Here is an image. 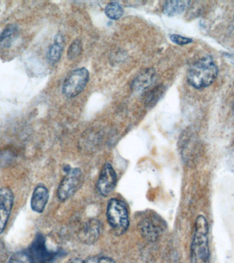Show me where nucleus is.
Returning <instances> with one entry per match:
<instances>
[{
  "mask_svg": "<svg viewBox=\"0 0 234 263\" xmlns=\"http://www.w3.org/2000/svg\"><path fill=\"white\" fill-rule=\"evenodd\" d=\"M102 231V223L98 219H90L84 224L78 236L82 242L90 245L96 241Z\"/></svg>",
  "mask_w": 234,
  "mask_h": 263,
  "instance_id": "8",
  "label": "nucleus"
},
{
  "mask_svg": "<svg viewBox=\"0 0 234 263\" xmlns=\"http://www.w3.org/2000/svg\"><path fill=\"white\" fill-rule=\"evenodd\" d=\"M209 258L208 223L204 216L199 215L191 246V263H209Z\"/></svg>",
  "mask_w": 234,
  "mask_h": 263,
  "instance_id": "1",
  "label": "nucleus"
},
{
  "mask_svg": "<svg viewBox=\"0 0 234 263\" xmlns=\"http://www.w3.org/2000/svg\"><path fill=\"white\" fill-rule=\"evenodd\" d=\"M170 39L172 42L179 45H188L192 42V40L190 38L180 36L178 34H170Z\"/></svg>",
  "mask_w": 234,
  "mask_h": 263,
  "instance_id": "20",
  "label": "nucleus"
},
{
  "mask_svg": "<svg viewBox=\"0 0 234 263\" xmlns=\"http://www.w3.org/2000/svg\"><path fill=\"white\" fill-rule=\"evenodd\" d=\"M154 219V218H147L143 220L141 224V233L145 239L149 241L157 240L161 231L159 221H155Z\"/></svg>",
  "mask_w": 234,
  "mask_h": 263,
  "instance_id": "11",
  "label": "nucleus"
},
{
  "mask_svg": "<svg viewBox=\"0 0 234 263\" xmlns=\"http://www.w3.org/2000/svg\"><path fill=\"white\" fill-rule=\"evenodd\" d=\"M105 12L110 20H116L122 16L123 9L122 6L117 2H110L105 8Z\"/></svg>",
  "mask_w": 234,
  "mask_h": 263,
  "instance_id": "15",
  "label": "nucleus"
},
{
  "mask_svg": "<svg viewBox=\"0 0 234 263\" xmlns=\"http://www.w3.org/2000/svg\"><path fill=\"white\" fill-rule=\"evenodd\" d=\"M190 4V1H167L164 4L163 12L170 16L178 15L186 10Z\"/></svg>",
  "mask_w": 234,
  "mask_h": 263,
  "instance_id": "12",
  "label": "nucleus"
},
{
  "mask_svg": "<svg viewBox=\"0 0 234 263\" xmlns=\"http://www.w3.org/2000/svg\"><path fill=\"white\" fill-rule=\"evenodd\" d=\"M67 263H115L112 258L105 256H90L86 258H75Z\"/></svg>",
  "mask_w": 234,
  "mask_h": 263,
  "instance_id": "16",
  "label": "nucleus"
},
{
  "mask_svg": "<svg viewBox=\"0 0 234 263\" xmlns=\"http://www.w3.org/2000/svg\"><path fill=\"white\" fill-rule=\"evenodd\" d=\"M219 69L211 57L199 60L191 66L188 72V81L196 88H203L211 85L217 79Z\"/></svg>",
  "mask_w": 234,
  "mask_h": 263,
  "instance_id": "2",
  "label": "nucleus"
},
{
  "mask_svg": "<svg viewBox=\"0 0 234 263\" xmlns=\"http://www.w3.org/2000/svg\"><path fill=\"white\" fill-rule=\"evenodd\" d=\"M165 92V87L162 84H159L149 90L145 98V104L148 108H153L160 99L163 97Z\"/></svg>",
  "mask_w": 234,
  "mask_h": 263,
  "instance_id": "14",
  "label": "nucleus"
},
{
  "mask_svg": "<svg viewBox=\"0 0 234 263\" xmlns=\"http://www.w3.org/2000/svg\"><path fill=\"white\" fill-rule=\"evenodd\" d=\"M106 217L109 225L116 235L124 234L128 229V211L126 204L120 199L113 198L108 201Z\"/></svg>",
  "mask_w": 234,
  "mask_h": 263,
  "instance_id": "3",
  "label": "nucleus"
},
{
  "mask_svg": "<svg viewBox=\"0 0 234 263\" xmlns=\"http://www.w3.org/2000/svg\"><path fill=\"white\" fill-rule=\"evenodd\" d=\"M8 263H33V260L28 253L20 252L12 255Z\"/></svg>",
  "mask_w": 234,
  "mask_h": 263,
  "instance_id": "18",
  "label": "nucleus"
},
{
  "mask_svg": "<svg viewBox=\"0 0 234 263\" xmlns=\"http://www.w3.org/2000/svg\"><path fill=\"white\" fill-rule=\"evenodd\" d=\"M18 34V28L16 25L11 24L6 27L0 34V47L7 48L11 45Z\"/></svg>",
  "mask_w": 234,
  "mask_h": 263,
  "instance_id": "13",
  "label": "nucleus"
},
{
  "mask_svg": "<svg viewBox=\"0 0 234 263\" xmlns=\"http://www.w3.org/2000/svg\"><path fill=\"white\" fill-rule=\"evenodd\" d=\"M82 175L81 170L78 168H71L66 172L57 191V197L60 201L67 200L77 191L81 182Z\"/></svg>",
  "mask_w": 234,
  "mask_h": 263,
  "instance_id": "5",
  "label": "nucleus"
},
{
  "mask_svg": "<svg viewBox=\"0 0 234 263\" xmlns=\"http://www.w3.org/2000/svg\"><path fill=\"white\" fill-rule=\"evenodd\" d=\"M62 51L61 43L55 42L54 44L49 47L48 53H47V59L51 63H57L61 59Z\"/></svg>",
  "mask_w": 234,
  "mask_h": 263,
  "instance_id": "17",
  "label": "nucleus"
},
{
  "mask_svg": "<svg viewBox=\"0 0 234 263\" xmlns=\"http://www.w3.org/2000/svg\"><path fill=\"white\" fill-rule=\"evenodd\" d=\"M89 80V73L85 68L74 70L64 81L63 92L69 98H75L85 88Z\"/></svg>",
  "mask_w": 234,
  "mask_h": 263,
  "instance_id": "4",
  "label": "nucleus"
},
{
  "mask_svg": "<svg viewBox=\"0 0 234 263\" xmlns=\"http://www.w3.org/2000/svg\"><path fill=\"white\" fill-rule=\"evenodd\" d=\"M49 200V191L46 186L38 185L34 190L31 198V209L36 213H42Z\"/></svg>",
  "mask_w": 234,
  "mask_h": 263,
  "instance_id": "9",
  "label": "nucleus"
},
{
  "mask_svg": "<svg viewBox=\"0 0 234 263\" xmlns=\"http://www.w3.org/2000/svg\"><path fill=\"white\" fill-rule=\"evenodd\" d=\"M14 204V194L8 187L0 189V234L5 229Z\"/></svg>",
  "mask_w": 234,
  "mask_h": 263,
  "instance_id": "7",
  "label": "nucleus"
},
{
  "mask_svg": "<svg viewBox=\"0 0 234 263\" xmlns=\"http://www.w3.org/2000/svg\"><path fill=\"white\" fill-rule=\"evenodd\" d=\"M155 71L153 69H145L133 80L131 88L135 91H143L152 85L155 79Z\"/></svg>",
  "mask_w": 234,
  "mask_h": 263,
  "instance_id": "10",
  "label": "nucleus"
},
{
  "mask_svg": "<svg viewBox=\"0 0 234 263\" xmlns=\"http://www.w3.org/2000/svg\"><path fill=\"white\" fill-rule=\"evenodd\" d=\"M117 182L116 172L110 163L103 166L96 182V189L102 196H108L114 191Z\"/></svg>",
  "mask_w": 234,
  "mask_h": 263,
  "instance_id": "6",
  "label": "nucleus"
},
{
  "mask_svg": "<svg viewBox=\"0 0 234 263\" xmlns=\"http://www.w3.org/2000/svg\"><path fill=\"white\" fill-rule=\"evenodd\" d=\"M82 51V45L80 40L74 41L70 45L67 51V57L69 60H73L79 57Z\"/></svg>",
  "mask_w": 234,
  "mask_h": 263,
  "instance_id": "19",
  "label": "nucleus"
}]
</instances>
